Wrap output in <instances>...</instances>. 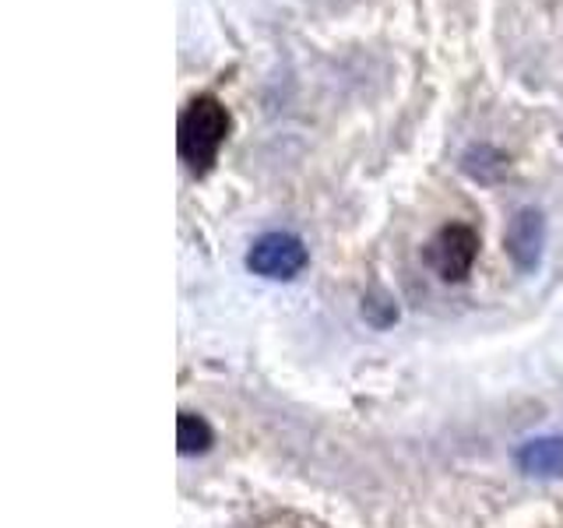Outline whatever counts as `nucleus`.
<instances>
[{
  "mask_svg": "<svg viewBox=\"0 0 563 528\" xmlns=\"http://www.w3.org/2000/svg\"><path fill=\"white\" fill-rule=\"evenodd\" d=\"M475 254H479V233H475L472 226H462V222H451L444 226L440 233L427 243V261L430 268L444 278V282H462L472 264H475Z\"/></svg>",
  "mask_w": 563,
  "mask_h": 528,
  "instance_id": "f03ea898",
  "label": "nucleus"
},
{
  "mask_svg": "<svg viewBox=\"0 0 563 528\" xmlns=\"http://www.w3.org/2000/svg\"><path fill=\"white\" fill-rule=\"evenodd\" d=\"M542 237H545V226L542 216L536 208H521L515 219H510L507 229V254L515 257L518 268H536L539 254H542Z\"/></svg>",
  "mask_w": 563,
  "mask_h": 528,
  "instance_id": "20e7f679",
  "label": "nucleus"
},
{
  "mask_svg": "<svg viewBox=\"0 0 563 528\" xmlns=\"http://www.w3.org/2000/svg\"><path fill=\"white\" fill-rule=\"evenodd\" d=\"M518 465L528 475H542V480H560L563 475V437H536L525 440L518 451Z\"/></svg>",
  "mask_w": 563,
  "mask_h": 528,
  "instance_id": "39448f33",
  "label": "nucleus"
},
{
  "mask_svg": "<svg viewBox=\"0 0 563 528\" xmlns=\"http://www.w3.org/2000/svg\"><path fill=\"white\" fill-rule=\"evenodd\" d=\"M211 444H216V433H211V427L194 413H180V419H176V448H180V454H205Z\"/></svg>",
  "mask_w": 563,
  "mask_h": 528,
  "instance_id": "423d86ee",
  "label": "nucleus"
},
{
  "mask_svg": "<svg viewBox=\"0 0 563 528\" xmlns=\"http://www.w3.org/2000/svg\"><path fill=\"white\" fill-rule=\"evenodd\" d=\"M229 134V110L216 96H198L180 113V128H176V145L180 158L194 173H208L216 166L219 148Z\"/></svg>",
  "mask_w": 563,
  "mask_h": 528,
  "instance_id": "f257e3e1",
  "label": "nucleus"
},
{
  "mask_svg": "<svg viewBox=\"0 0 563 528\" xmlns=\"http://www.w3.org/2000/svg\"><path fill=\"white\" fill-rule=\"evenodd\" d=\"M246 268L261 278L286 282L307 268V246L292 233H264L246 254Z\"/></svg>",
  "mask_w": 563,
  "mask_h": 528,
  "instance_id": "7ed1b4c3",
  "label": "nucleus"
}]
</instances>
